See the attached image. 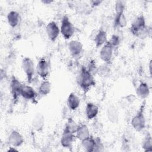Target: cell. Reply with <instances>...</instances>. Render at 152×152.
I'll return each mask as SVG.
<instances>
[{"label":"cell","mask_w":152,"mask_h":152,"mask_svg":"<svg viewBox=\"0 0 152 152\" xmlns=\"http://www.w3.org/2000/svg\"><path fill=\"white\" fill-rule=\"evenodd\" d=\"M99 112L98 106L94 103L88 102L85 107V115L88 120H92L96 118Z\"/></svg>","instance_id":"9a60e30c"},{"label":"cell","mask_w":152,"mask_h":152,"mask_svg":"<svg viewBox=\"0 0 152 152\" xmlns=\"http://www.w3.org/2000/svg\"><path fill=\"white\" fill-rule=\"evenodd\" d=\"M109 65V64L104 63L103 64H102L100 66H98L97 74H98L99 76L102 77L107 76L109 74V72L110 71V69Z\"/></svg>","instance_id":"4316f807"},{"label":"cell","mask_w":152,"mask_h":152,"mask_svg":"<svg viewBox=\"0 0 152 152\" xmlns=\"http://www.w3.org/2000/svg\"><path fill=\"white\" fill-rule=\"evenodd\" d=\"M59 28L60 33L65 40L70 39L75 33V27L69 17L66 15L62 17Z\"/></svg>","instance_id":"3957f363"},{"label":"cell","mask_w":152,"mask_h":152,"mask_svg":"<svg viewBox=\"0 0 152 152\" xmlns=\"http://www.w3.org/2000/svg\"><path fill=\"white\" fill-rule=\"evenodd\" d=\"M96 138V144L94 148L93 152H100L104 151V147L103 142H102L100 138L97 137Z\"/></svg>","instance_id":"f546056e"},{"label":"cell","mask_w":152,"mask_h":152,"mask_svg":"<svg viewBox=\"0 0 152 152\" xmlns=\"http://www.w3.org/2000/svg\"><path fill=\"white\" fill-rule=\"evenodd\" d=\"M45 30L49 40L52 42H55L61 34L60 28L58 24L54 21L49 22L46 26Z\"/></svg>","instance_id":"ba28073f"},{"label":"cell","mask_w":152,"mask_h":152,"mask_svg":"<svg viewBox=\"0 0 152 152\" xmlns=\"http://www.w3.org/2000/svg\"><path fill=\"white\" fill-rule=\"evenodd\" d=\"M81 142V145L83 149L87 152H93L96 144V138L92 135H90L87 138L83 140Z\"/></svg>","instance_id":"cb8c5ba5"},{"label":"cell","mask_w":152,"mask_h":152,"mask_svg":"<svg viewBox=\"0 0 152 152\" xmlns=\"http://www.w3.org/2000/svg\"><path fill=\"white\" fill-rule=\"evenodd\" d=\"M79 87L84 91H87L96 84L93 76L85 66H82L77 79Z\"/></svg>","instance_id":"6da1fadb"},{"label":"cell","mask_w":152,"mask_h":152,"mask_svg":"<svg viewBox=\"0 0 152 152\" xmlns=\"http://www.w3.org/2000/svg\"><path fill=\"white\" fill-rule=\"evenodd\" d=\"M106 115L108 120L113 124H116L119 121V115L117 108L113 105H110L106 110Z\"/></svg>","instance_id":"44dd1931"},{"label":"cell","mask_w":152,"mask_h":152,"mask_svg":"<svg viewBox=\"0 0 152 152\" xmlns=\"http://www.w3.org/2000/svg\"><path fill=\"white\" fill-rule=\"evenodd\" d=\"M51 90L52 84L50 82L47 80H44L39 86L38 93L42 96H46L50 93Z\"/></svg>","instance_id":"603a6c76"},{"label":"cell","mask_w":152,"mask_h":152,"mask_svg":"<svg viewBox=\"0 0 152 152\" xmlns=\"http://www.w3.org/2000/svg\"><path fill=\"white\" fill-rule=\"evenodd\" d=\"M145 107V102L144 101L141 104L140 109L138 110L131 121V125L132 127L137 132L143 131L146 126Z\"/></svg>","instance_id":"7a4b0ae2"},{"label":"cell","mask_w":152,"mask_h":152,"mask_svg":"<svg viewBox=\"0 0 152 152\" xmlns=\"http://www.w3.org/2000/svg\"><path fill=\"white\" fill-rule=\"evenodd\" d=\"M90 132L88 127L84 124H78V128L75 133V138L80 141H83L90 136Z\"/></svg>","instance_id":"e0dca14e"},{"label":"cell","mask_w":152,"mask_h":152,"mask_svg":"<svg viewBox=\"0 0 152 152\" xmlns=\"http://www.w3.org/2000/svg\"><path fill=\"white\" fill-rule=\"evenodd\" d=\"M148 72H149L150 75V77H151V73H152V71H151V66H152L151 60H150L149 63H148Z\"/></svg>","instance_id":"d6a6232c"},{"label":"cell","mask_w":152,"mask_h":152,"mask_svg":"<svg viewBox=\"0 0 152 152\" xmlns=\"http://www.w3.org/2000/svg\"><path fill=\"white\" fill-rule=\"evenodd\" d=\"M7 20L8 25L12 28H15L20 23V15L17 11H10L7 14Z\"/></svg>","instance_id":"ffe728a7"},{"label":"cell","mask_w":152,"mask_h":152,"mask_svg":"<svg viewBox=\"0 0 152 152\" xmlns=\"http://www.w3.org/2000/svg\"><path fill=\"white\" fill-rule=\"evenodd\" d=\"M97 68L98 66L96 65V64L94 62V61L91 60L90 61V63L88 64V65L87 69L93 76H95V75L97 74Z\"/></svg>","instance_id":"f1b7e54d"},{"label":"cell","mask_w":152,"mask_h":152,"mask_svg":"<svg viewBox=\"0 0 152 152\" xmlns=\"http://www.w3.org/2000/svg\"><path fill=\"white\" fill-rule=\"evenodd\" d=\"M24 142L23 135L17 130H12L8 137V142L11 147L18 148L21 146Z\"/></svg>","instance_id":"30bf717a"},{"label":"cell","mask_w":152,"mask_h":152,"mask_svg":"<svg viewBox=\"0 0 152 152\" xmlns=\"http://www.w3.org/2000/svg\"><path fill=\"white\" fill-rule=\"evenodd\" d=\"M145 18L142 14H141L135 18L130 27L131 33L135 36H137L140 32L143 30L147 27Z\"/></svg>","instance_id":"52a82bcc"},{"label":"cell","mask_w":152,"mask_h":152,"mask_svg":"<svg viewBox=\"0 0 152 152\" xmlns=\"http://www.w3.org/2000/svg\"><path fill=\"white\" fill-rule=\"evenodd\" d=\"M78 124H77V123L72 118H69L68 119L65 125L64 129H65L75 134L78 128Z\"/></svg>","instance_id":"484cf974"},{"label":"cell","mask_w":152,"mask_h":152,"mask_svg":"<svg viewBox=\"0 0 152 152\" xmlns=\"http://www.w3.org/2000/svg\"><path fill=\"white\" fill-rule=\"evenodd\" d=\"M128 24V21L124 13L120 14H115L114 20H113V25L115 27L122 28H125Z\"/></svg>","instance_id":"7402d4cb"},{"label":"cell","mask_w":152,"mask_h":152,"mask_svg":"<svg viewBox=\"0 0 152 152\" xmlns=\"http://www.w3.org/2000/svg\"><path fill=\"white\" fill-rule=\"evenodd\" d=\"M141 147L144 151H152V138L149 132H147L144 137L142 141Z\"/></svg>","instance_id":"d4e9b609"},{"label":"cell","mask_w":152,"mask_h":152,"mask_svg":"<svg viewBox=\"0 0 152 152\" xmlns=\"http://www.w3.org/2000/svg\"><path fill=\"white\" fill-rule=\"evenodd\" d=\"M42 2L43 4H49L52 3V1H42Z\"/></svg>","instance_id":"e575fe53"},{"label":"cell","mask_w":152,"mask_h":152,"mask_svg":"<svg viewBox=\"0 0 152 152\" xmlns=\"http://www.w3.org/2000/svg\"><path fill=\"white\" fill-rule=\"evenodd\" d=\"M107 33L105 30L102 28L96 31L93 36V42L96 48H101L107 42Z\"/></svg>","instance_id":"5bb4252c"},{"label":"cell","mask_w":152,"mask_h":152,"mask_svg":"<svg viewBox=\"0 0 152 152\" xmlns=\"http://www.w3.org/2000/svg\"><path fill=\"white\" fill-rule=\"evenodd\" d=\"M114 48L109 40L101 47L99 56L101 60L105 64H110L112 62Z\"/></svg>","instance_id":"5b68a950"},{"label":"cell","mask_w":152,"mask_h":152,"mask_svg":"<svg viewBox=\"0 0 152 152\" xmlns=\"http://www.w3.org/2000/svg\"><path fill=\"white\" fill-rule=\"evenodd\" d=\"M36 74L42 79L46 80L50 74V64L45 58L39 59L36 66Z\"/></svg>","instance_id":"8992f818"},{"label":"cell","mask_w":152,"mask_h":152,"mask_svg":"<svg viewBox=\"0 0 152 152\" xmlns=\"http://www.w3.org/2000/svg\"><path fill=\"white\" fill-rule=\"evenodd\" d=\"M102 2L103 1L100 0H92L90 1V4L92 7H97L99 6Z\"/></svg>","instance_id":"1f68e13d"},{"label":"cell","mask_w":152,"mask_h":152,"mask_svg":"<svg viewBox=\"0 0 152 152\" xmlns=\"http://www.w3.org/2000/svg\"><path fill=\"white\" fill-rule=\"evenodd\" d=\"M31 124L35 131L37 132L42 131L45 126V117L43 113L40 112L36 113L32 119Z\"/></svg>","instance_id":"2e32d148"},{"label":"cell","mask_w":152,"mask_h":152,"mask_svg":"<svg viewBox=\"0 0 152 152\" xmlns=\"http://www.w3.org/2000/svg\"><path fill=\"white\" fill-rule=\"evenodd\" d=\"M126 2L125 1H116L115 3V14L124 13L126 8Z\"/></svg>","instance_id":"83f0119b"},{"label":"cell","mask_w":152,"mask_h":152,"mask_svg":"<svg viewBox=\"0 0 152 152\" xmlns=\"http://www.w3.org/2000/svg\"><path fill=\"white\" fill-rule=\"evenodd\" d=\"M150 93V89L148 84L144 81L140 83L136 89L137 95L142 99H145Z\"/></svg>","instance_id":"d6986e66"},{"label":"cell","mask_w":152,"mask_h":152,"mask_svg":"<svg viewBox=\"0 0 152 152\" xmlns=\"http://www.w3.org/2000/svg\"><path fill=\"white\" fill-rule=\"evenodd\" d=\"M23 84L15 76L12 75L10 83V90L12 94V97L14 100H17L18 97L20 96V92Z\"/></svg>","instance_id":"8fae6325"},{"label":"cell","mask_w":152,"mask_h":152,"mask_svg":"<svg viewBox=\"0 0 152 152\" xmlns=\"http://www.w3.org/2000/svg\"><path fill=\"white\" fill-rule=\"evenodd\" d=\"M21 68L26 75L27 83L29 84L31 83L36 72V66L33 61L29 57H24L21 61Z\"/></svg>","instance_id":"277c9868"},{"label":"cell","mask_w":152,"mask_h":152,"mask_svg":"<svg viewBox=\"0 0 152 152\" xmlns=\"http://www.w3.org/2000/svg\"><path fill=\"white\" fill-rule=\"evenodd\" d=\"M68 50L71 56L77 59L83 53V45L78 40H72L68 43Z\"/></svg>","instance_id":"9c48e42d"},{"label":"cell","mask_w":152,"mask_h":152,"mask_svg":"<svg viewBox=\"0 0 152 152\" xmlns=\"http://www.w3.org/2000/svg\"><path fill=\"white\" fill-rule=\"evenodd\" d=\"M109 41L110 43V44L112 45V46L114 48H115L119 45L121 43V39L118 34H113Z\"/></svg>","instance_id":"4dcf8cb0"},{"label":"cell","mask_w":152,"mask_h":152,"mask_svg":"<svg viewBox=\"0 0 152 152\" xmlns=\"http://www.w3.org/2000/svg\"><path fill=\"white\" fill-rule=\"evenodd\" d=\"M20 96L26 100L33 101L36 100L37 96V93L31 86L23 84L21 90Z\"/></svg>","instance_id":"7c38bea8"},{"label":"cell","mask_w":152,"mask_h":152,"mask_svg":"<svg viewBox=\"0 0 152 152\" xmlns=\"http://www.w3.org/2000/svg\"><path fill=\"white\" fill-rule=\"evenodd\" d=\"M75 138V136L74 134L64 129L60 139L61 145L64 148H71L72 146Z\"/></svg>","instance_id":"4fadbf2b"},{"label":"cell","mask_w":152,"mask_h":152,"mask_svg":"<svg viewBox=\"0 0 152 152\" xmlns=\"http://www.w3.org/2000/svg\"><path fill=\"white\" fill-rule=\"evenodd\" d=\"M17 148H15V147H10V148L8 150V151H8V152H14V151H18V150L17 149H16Z\"/></svg>","instance_id":"836d02e7"},{"label":"cell","mask_w":152,"mask_h":152,"mask_svg":"<svg viewBox=\"0 0 152 152\" xmlns=\"http://www.w3.org/2000/svg\"><path fill=\"white\" fill-rule=\"evenodd\" d=\"M81 103V100L80 97L74 93H70L68 95L66 100V104L68 108L72 111L77 110Z\"/></svg>","instance_id":"ac0fdd59"}]
</instances>
